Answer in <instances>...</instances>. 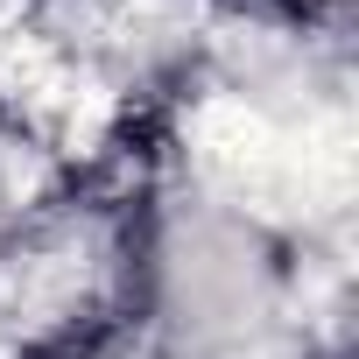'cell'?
<instances>
[{
	"instance_id": "1",
	"label": "cell",
	"mask_w": 359,
	"mask_h": 359,
	"mask_svg": "<svg viewBox=\"0 0 359 359\" xmlns=\"http://www.w3.org/2000/svg\"><path fill=\"white\" fill-rule=\"evenodd\" d=\"M148 324L176 359H240L282 317V254L226 198H184L141 240Z\"/></svg>"
},
{
	"instance_id": "2",
	"label": "cell",
	"mask_w": 359,
	"mask_h": 359,
	"mask_svg": "<svg viewBox=\"0 0 359 359\" xmlns=\"http://www.w3.org/2000/svg\"><path fill=\"white\" fill-rule=\"evenodd\" d=\"M15 240H22V184H15V169L0 162V254Z\"/></svg>"
}]
</instances>
